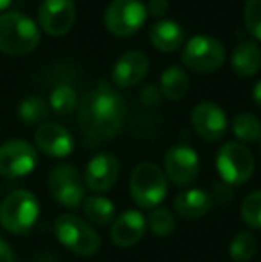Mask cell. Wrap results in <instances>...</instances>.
<instances>
[{
	"mask_svg": "<svg viewBox=\"0 0 261 262\" xmlns=\"http://www.w3.org/2000/svg\"><path fill=\"white\" fill-rule=\"evenodd\" d=\"M79 127L88 146L115 138L124 125L126 104L109 84L101 82L79 102Z\"/></svg>",
	"mask_w": 261,
	"mask_h": 262,
	"instance_id": "1",
	"label": "cell"
},
{
	"mask_svg": "<svg viewBox=\"0 0 261 262\" xmlns=\"http://www.w3.org/2000/svg\"><path fill=\"white\" fill-rule=\"evenodd\" d=\"M39 45V29L22 13L0 14V50L9 55H25Z\"/></svg>",
	"mask_w": 261,
	"mask_h": 262,
	"instance_id": "2",
	"label": "cell"
},
{
	"mask_svg": "<svg viewBox=\"0 0 261 262\" xmlns=\"http://www.w3.org/2000/svg\"><path fill=\"white\" fill-rule=\"evenodd\" d=\"M54 232L57 241L75 255L90 257L101 248V237L91 225L73 214H61L54 223Z\"/></svg>",
	"mask_w": 261,
	"mask_h": 262,
	"instance_id": "3",
	"label": "cell"
},
{
	"mask_svg": "<svg viewBox=\"0 0 261 262\" xmlns=\"http://www.w3.org/2000/svg\"><path fill=\"white\" fill-rule=\"evenodd\" d=\"M39 214L38 198L29 191H13L0 205V225L11 234H27Z\"/></svg>",
	"mask_w": 261,
	"mask_h": 262,
	"instance_id": "4",
	"label": "cell"
},
{
	"mask_svg": "<svg viewBox=\"0 0 261 262\" xmlns=\"http://www.w3.org/2000/svg\"><path fill=\"white\" fill-rule=\"evenodd\" d=\"M131 196L139 207L154 209L167 196V177L159 166L152 162H142L131 173Z\"/></svg>",
	"mask_w": 261,
	"mask_h": 262,
	"instance_id": "5",
	"label": "cell"
},
{
	"mask_svg": "<svg viewBox=\"0 0 261 262\" xmlns=\"http://www.w3.org/2000/svg\"><path fill=\"white\" fill-rule=\"evenodd\" d=\"M226 61V49L216 38L208 34L193 36L183 50V62L193 73H213Z\"/></svg>",
	"mask_w": 261,
	"mask_h": 262,
	"instance_id": "6",
	"label": "cell"
},
{
	"mask_svg": "<svg viewBox=\"0 0 261 262\" xmlns=\"http://www.w3.org/2000/svg\"><path fill=\"white\" fill-rule=\"evenodd\" d=\"M216 169L231 186H242L254 173L252 152L242 143H226L216 154Z\"/></svg>",
	"mask_w": 261,
	"mask_h": 262,
	"instance_id": "7",
	"label": "cell"
},
{
	"mask_svg": "<svg viewBox=\"0 0 261 262\" xmlns=\"http://www.w3.org/2000/svg\"><path fill=\"white\" fill-rule=\"evenodd\" d=\"M147 20V7L139 0H115L104 13V25L113 36L129 38Z\"/></svg>",
	"mask_w": 261,
	"mask_h": 262,
	"instance_id": "8",
	"label": "cell"
},
{
	"mask_svg": "<svg viewBox=\"0 0 261 262\" xmlns=\"http://www.w3.org/2000/svg\"><path fill=\"white\" fill-rule=\"evenodd\" d=\"M49 189L56 202L75 209L84 200V182L81 173L70 164H57L49 173Z\"/></svg>",
	"mask_w": 261,
	"mask_h": 262,
	"instance_id": "9",
	"label": "cell"
},
{
	"mask_svg": "<svg viewBox=\"0 0 261 262\" xmlns=\"http://www.w3.org/2000/svg\"><path fill=\"white\" fill-rule=\"evenodd\" d=\"M38 164V154L31 143L11 139L0 146V173L9 179L25 177Z\"/></svg>",
	"mask_w": 261,
	"mask_h": 262,
	"instance_id": "10",
	"label": "cell"
},
{
	"mask_svg": "<svg viewBox=\"0 0 261 262\" xmlns=\"http://www.w3.org/2000/svg\"><path fill=\"white\" fill-rule=\"evenodd\" d=\"M39 25L50 36H63L73 27L77 18L73 0H43L38 11Z\"/></svg>",
	"mask_w": 261,
	"mask_h": 262,
	"instance_id": "11",
	"label": "cell"
},
{
	"mask_svg": "<svg viewBox=\"0 0 261 262\" xmlns=\"http://www.w3.org/2000/svg\"><path fill=\"white\" fill-rule=\"evenodd\" d=\"M165 175L175 186H188L198 175V157L195 150L185 145L172 146L165 156Z\"/></svg>",
	"mask_w": 261,
	"mask_h": 262,
	"instance_id": "12",
	"label": "cell"
},
{
	"mask_svg": "<svg viewBox=\"0 0 261 262\" xmlns=\"http://www.w3.org/2000/svg\"><path fill=\"white\" fill-rule=\"evenodd\" d=\"M192 125L202 139L218 141L227 130V118L222 107L213 104V102H200L192 111Z\"/></svg>",
	"mask_w": 261,
	"mask_h": 262,
	"instance_id": "13",
	"label": "cell"
},
{
	"mask_svg": "<svg viewBox=\"0 0 261 262\" xmlns=\"http://www.w3.org/2000/svg\"><path fill=\"white\" fill-rule=\"evenodd\" d=\"M120 175V164L113 154H98L88 162L84 180L95 193H106L116 184Z\"/></svg>",
	"mask_w": 261,
	"mask_h": 262,
	"instance_id": "14",
	"label": "cell"
},
{
	"mask_svg": "<svg viewBox=\"0 0 261 262\" xmlns=\"http://www.w3.org/2000/svg\"><path fill=\"white\" fill-rule=\"evenodd\" d=\"M36 146L50 157H66L73 150V138L59 123H42L34 134Z\"/></svg>",
	"mask_w": 261,
	"mask_h": 262,
	"instance_id": "15",
	"label": "cell"
},
{
	"mask_svg": "<svg viewBox=\"0 0 261 262\" xmlns=\"http://www.w3.org/2000/svg\"><path fill=\"white\" fill-rule=\"evenodd\" d=\"M150 61L142 50H129L118 57L113 68V82L118 88H132L139 84L149 73Z\"/></svg>",
	"mask_w": 261,
	"mask_h": 262,
	"instance_id": "16",
	"label": "cell"
},
{
	"mask_svg": "<svg viewBox=\"0 0 261 262\" xmlns=\"http://www.w3.org/2000/svg\"><path fill=\"white\" fill-rule=\"evenodd\" d=\"M147 220L138 210H126L115 220L111 227V239L116 246L129 248L145 235Z\"/></svg>",
	"mask_w": 261,
	"mask_h": 262,
	"instance_id": "17",
	"label": "cell"
},
{
	"mask_svg": "<svg viewBox=\"0 0 261 262\" xmlns=\"http://www.w3.org/2000/svg\"><path fill=\"white\" fill-rule=\"evenodd\" d=\"M211 207V196L202 189H186L175 196L174 209L185 220H198Z\"/></svg>",
	"mask_w": 261,
	"mask_h": 262,
	"instance_id": "18",
	"label": "cell"
},
{
	"mask_svg": "<svg viewBox=\"0 0 261 262\" xmlns=\"http://www.w3.org/2000/svg\"><path fill=\"white\" fill-rule=\"evenodd\" d=\"M150 41L161 52H175L183 45L185 31L177 21L172 20H159L150 27Z\"/></svg>",
	"mask_w": 261,
	"mask_h": 262,
	"instance_id": "19",
	"label": "cell"
},
{
	"mask_svg": "<svg viewBox=\"0 0 261 262\" xmlns=\"http://www.w3.org/2000/svg\"><path fill=\"white\" fill-rule=\"evenodd\" d=\"M233 72L240 77H252L261 68V50L254 41H242L231 54Z\"/></svg>",
	"mask_w": 261,
	"mask_h": 262,
	"instance_id": "20",
	"label": "cell"
},
{
	"mask_svg": "<svg viewBox=\"0 0 261 262\" xmlns=\"http://www.w3.org/2000/svg\"><path fill=\"white\" fill-rule=\"evenodd\" d=\"M161 95L168 100H181L188 95L190 90V77L179 66H168L161 73Z\"/></svg>",
	"mask_w": 261,
	"mask_h": 262,
	"instance_id": "21",
	"label": "cell"
},
{
	"mask_svg": "<svg viewBox=\"0 0 261 262\" xmlns=\"http://www.w3.org/2000/svg\"><path fill=\"white\" fill-rule=\"evenodd\" d=\"M233 132L240 141L256 143L261 139V121L251 113H240L233 120Z\"/></svg>",
	"mask_w": 261,
	"mask_h": 262,
	"instance_id": "22",
	"label": "cell"
},
{
	"mask_svg": "<svg viewBox=\"0 0 261 262\" xmlns=\"http://www.w3.org/2000/svg\"><path fill=\"white\" fill-rule=\"evenodd\" d=\"M84 214L95 225H108L115 217V205L104 196H91L84 202Z\"/></svg>",
	"mask_w": 261,
	"mask_h": 262,
	"instance_id": "23",
	"label": "cell"
},
{
	"mask_svg": "<svg viewBox=\"0 0 261 262\" xmlns=\"http://www.w3.org/2000/svg\"><path fill=\"white\" fill-rule=\"evenodd\" d=\"M50 109L56 114L61 116H68L75 111V107L79 105L77 102V93L72 86L68 84H59L57 88H54L52 93H50V100H49Z\"/></svg>",
	"mask_w": 261,
	"mask_h": 262,
	"instance_id": "24",
	"label": "cell"
},
{
	"mask_svg": "<svg viewBox=\"0 0 261 262\" xmlns=\"http://www.w3.org/2000/svg\"><path fill=\"white\" fill-rule=\"evenodd\" d=\"M258 243L251 232H240L229 245V255L234 262H249L254 259Z\"/></svg>",
	"mask_w": 261,
	"mask_h": 262,
	"instance_id": "25",
	"label": "cell"
},
{
	"mask_svg": "<svg viewBox=\"0 0 261 262\" xmlns=\"http://www.w3.org/2000/svg\"><path fill=\"white\" fill-rule=\"evenodd\" d=\"M49 107L50 105L47 104L42 97H29L20 104L18 114H20V118L25 123L38 125V123H43L45 118L49 116Z\"/></svg>",
	"mask_w": 261,
	"mask_h": 262,
	"instance_id": "26",
	"label": "cell"
},
{
	"mask_svg": "<svg viewBox=\"0 0 261 262\" xmlns=\"http://www.w3.org/2000/svg\"><path fill=\"white\" fill-rule=\"evenodd\" d=\"M149 228L152 234L159 237H167L175 230V217L170 210L167 209H154L149 216Z\"/></svg>",
	"mask_w": 261,
	"mask_h": 262,
	"instance_id": "27",
	"label": "cell"
},
{
	"mask_svg": "<svg viewBox=\"0 0 261 262\" xmlns=\"http://www.w3.org/2000/svg\"><path fill=\"white\" fill-rule=\"evenodd\" d=\"M242 220L252 228H261V191L251 193L242 204Z\"/></svg>",
	"mask_w": 261,
	"mask_h": 262,
	"instance_id": "28",
	"label": "cell"
},
{
	"mask_svg": "<svg viewBox=\"0 0 261 262\" xmlns=\"http://www.w3.org/2000/svg\"><path fill=\"white\" fill-rule=\"evenodd\" d=\"M244 21L247 31L261 41V0H247L245 2Z\"/></svg>",
	"mask_w": 261,
	"mask_h": 262,
	"instance_id": "29",
	"label": "cell"
},
{
	"mask_svg": "<svg viewBox=\"0 0 261 262\" xmlns=\"http://www.w3.org/2000/svg\"><path fill=\"white\" fill-rule=\"evenodd\" d=\"M145 7H147V14H150L154 18H159L168 13L170 4H168V0H149V6Z\"/></svg>",
	"mask_w": 261,
	"mask_h": 262,
	"instance_id": "30",
	"label": "cell"
},
{
	"mask_svg": "<svg viewBox=\"0 0 261 262\" xmlns=\"http://www.w3.org/2000/svg\"><path fill=\"white\" fill-rule=\"evenodd\" d=\"M161 97H163V95H161V91L157 90V88H154V86H149V88H145V90L142 91V102H143V104H147V105H152V104H156V102H159Z\"/></svg>",
	"mask_w": 261,
	"mask_h": 262,
	"instance_id": "31",
	"label": "cell"
},
{
	"mask_svg": "<svg viewBox=\"0 0 261 262\" xmlns=\"http://www.w3.org/2000/svg\"><path fill=\"white\" fill-rule=\"evenodd\" d=\"M0 262H14V253L4 239H0Z\"/></svg>",
	"mask_w": 261,
	"mask_h": 262,
	"instance_id": "32",
	"label": "cell"
},
{
	"mask_svg": "<svg viewBox=\"0 0 261 262\" xmlns=\"http://www.w3.org/2000/svg\"><path fill=\"white\" fill-rule=\"evenodd\" d=\"M252 95H254L256 104H258V105L261 107V80H259V82L254 86V91H252Z\"/></svg>",
	"mask_w": 261,
	"mask_h": 262,
	"instance_id": "33",
	"label": "cell"
},
{
	"mask_svg": "<svg viewBox=\"0 0 261 262\" xmlns=\"http://www.w3.org/2000/svg\"><path fill=\"white\" fill-rule=\"evenodd\" d=\"M11 2H13V0H0V11L7 9V7L11 6Z\"/></svg>",
	"mask_w": 261,
	"mask_h": 262,
	"instance_id": "34",
	"label": "cell"
},
{
	"mask_svg": "<svg viewBox=\"0 0 261 262\" xmlns=\"http://www.w3.org/2000/svg\"><path fill=\"white\" fill-rule=\"evenodd\" d=\"M259 152H261V146H259Z\"/></svg>",
	"mask_w": 261,
	"mask_h": 262,
	"instance_id": "35",
	"label": "cell"
}]
</instances>
